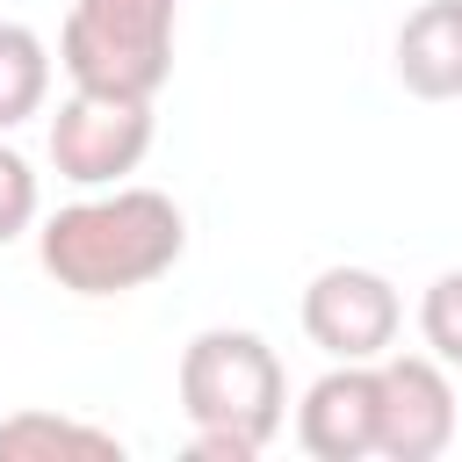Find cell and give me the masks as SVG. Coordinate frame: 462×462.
<instances>
[{"label": "cell", "instance_id": "obj_1", "mask_svg": "<svg viewBox=\"0 0 462 462\" xmlns=\"http://www.w3.org/2000/svg\"><path fill=\"white\" fill-rule=\"evenodd\" d=\"M188 253V217L173 195L116 180V188H87L79 202H65L58 217H43L36 231V260L58 289L72 296H130L152 289L159 274H173Z\"/></svg>", "mask_w": 462, "mask_h": 462}, {"label": "cell", "instance_id": "obj_2", "mask_svg": "<svg viewBox=\"0 0 462 462\" xmlns=\"http://www.w3.org/2000/svg\"><path fill=\"white\" fill-rule=\"evenodd\" d=\"M180 411L195 426V462H260L289 419L282 354L245 325H209L180 346Z\"/></svg>", "mask_w": 462, "mask_h": 462}, {"label": "cell", "instance_id": "obj_3", "mask_svg": "<svg viewBox=\"0 0 462 462\" xmlns=\"http://www.w3.org/2000/svg\"><path fill=\"white\" fill-rule=\"evenodd\" d=\"M173 0H72L58 29V65L72 72V87L152 101L173 72Z\"/></svg>", "mask_w": 462, "mask_h": 462}, {"label": "cell", "instance_id": "obj_4", "mask_svg": "<svg viewBox=\"0 0 462 462\" xmlns=\"http://www.w3.org/2000/svg\"><path fill=\"white\" fill-rule=\"evenodd\" d=\"M152 152V101L137 94H94L72 87L51 116V166L72 188H116Z\"/></svg>", "mask_w": 462, "mask_h": 462}, {"label": "cell", "instance_id": "obj_5", "mask_svg": "<svg viewBox=\"0 0 462 462\" xmlns=\"http://www.w3.org/2000/svg\"><path fill=\"white\" fill-rule=\"evenodd\" d=\"M404 296L375 267H318L303 289V339L332 361H383L397 346Z\"/></svg>", "mask_w": 462, "mask_h": 462}, {"label": "cell", "instance_id": "obj_6", "mask_svg": "<svg viewBox=\"0 0 462 462\" xmlns=\"http://www.w3.org/2000/svg\"><path fill=\"white\" fill-rule=\"evenodd\" d=\"M375 383H383L375 455H390V462H433V455L455 448V383H448V361H433V354H383Z\"/></svg>", "mask_w": 462, "mask_h": 462}, {"label": "cell", "instance_id": "obj_7", "mask_svg": "<svg viewBox=\"0 0 462 462\" xmlns=\"http://www.w3.org/2000/svg\"><path fill=\"white\" fill-rule=\"evenodd\" d=\"M375 419H383L375 361H332L296 404V448L310 462H361L375 455Z\"/></svg>", "mask_w": 462, "mask_h": 462}, {"label": "cell", "instance_id": "obj_8", "mask_svg": "<svg viewBox=\"0 0 462 462\" xmlns=\"http://www.w3.org/2000/svg\"><path fill=\"white\" fill-rule=\"evenodd\" d=\"M397 79L419 101H462V0H419L404 14Z\"/></svg>", "mask_w": 462, "mask_h": 462}, {"label": "cell", "instance_id": "obj_9", "mask_svg": "<svg viewBox=\"0 0 462 462\" xmlns=\"http://www.w3.org/2000/svg\"><path fill=\"white\" fill-rule=\"evenodd\" d=\"M0 462H123V440L72 411L29 404V411L0 419Z\"/></svg>", "mask_w": 462, "mask_h": 462}, {"label": "cell", "instance_id": "obj_10", "mask_svg": "<svg viewBox=\"0 0 462 462\" xmlns=\"http://www.w3.org/2000/svg\"><path fill=\"white\" fill-rule=\"evenodd\" d=\"M51 101V43L29 22H0V137L43 116Z\"/></svg>", "mask_w": 462, "mask_h": 462}, {"label": "cell", "instance_id": "obj_11", "mask_svg": "<svg viewBox=\"0 0 462 462\" xmlns=\"http://www.w3.org/2000/svg\"><path fill=\"white\" fill-rule=\"evenodd\" d=\"M419 339H426L433 361L462 368V267H448V274L426 282V296H419Z\"/></svg>", "mask_w": 462, "mask_h": 462}, {"label": "cell", "instance_id": "obj_12", "mask_svg": "<svg viewBox=\"0 0 462 462\" xmlns=\"http://www.w3.org/2000/svg\"><path fill=\"white\" fill-rule=\"evenodd\" d=\"M43 209V188H36V166L0 137V245H14Z\"/></svg>", "mask_w": 462, "mask_h": 462}]
</instances>
